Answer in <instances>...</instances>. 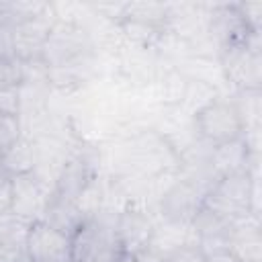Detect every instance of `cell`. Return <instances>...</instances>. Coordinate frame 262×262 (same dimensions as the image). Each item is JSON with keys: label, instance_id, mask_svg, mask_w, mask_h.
Returning <instances> with one entry per match:
<instances>
[{"label": "cell", "instance_id": "cell-1", "mask_svg": "<svg viewBox=\"0 0 262 262\" xmlns=\"http://www.w3.org/2000/svg\"><path fill=\"white\" fill-rule=\"evenodd\" d=\"M123 244L117 229L98 221L80 227L72 237V262H121Z\"/></svg>", "mask_w": 262, "mask_h": 262}, {"label": "cell", "instance_id": "cell-2", "mask_svg": "<svg viewBox=\"0 0 262 262\" xmlns=\"http://www.w3.org/2000/svg\"><path fill=\"white\" fill-rule=\"evenodd\" d=\"M25 250L33 262H68L72 260V237L61 229L37 223L25 235Z\"/></svg>", "mask_w": 262, "mask_h": 262}, {"label": "cell", "instance_id": "cell-3", "mask_svg": "<svg viewBox=\"0 0 262 262\" xmlns=\"http://www.w3.org/2000/svg\"><path fill=\"white\" fill-rule=\"evenodd\" d=\"M252 199V184L248 174H229L209 199V211L231 221L235 217L248 215Z\"/></svg>", "mask_w": 262, "mask_h": 262}, {"label": "cell", "instance_id": "cell-4", "mask_svg": "<svg viewBox=\"0 0 262 262\" xmlns=\"http://www.w3.org/2000/svg\"><path fill=\"white\" fill-rule=\"evenodd\" d=\"M196 125L201 133L211 141L227 143V141H233L242 131V115L233 104L217 100L207 104L199 113Z\"/></svg>", "mask_w": 262, "mask_h": 262}, {"label": "cell", "instance_id": "cell-5", "mask_svg": "<svg viewBox=\"0 0 262 262\" xmlns=\"http://www.w3.org/2000/svg\"><path fill=\"white\" fill-rule=\"evenodd\" d=\"M18 137L16 117H0V154L4 156L8 149L14 147Z\"/></svg>", "mask_w": 262, "mask_h": 262}, {"label": "cell", "instance_id": "cell-6", "mask_svg": "<svg viewBox=\"0 0 262 262\" xmlns=\"http://www.w3.org/2000/svg\"><path fill=\"white\" fill-rule=\"evenodd\" d=\"M20 82V70L14 59H0V88H16Z\"/></svg>", "mask_w": 262, "mask_h": 262}, {"label": "cell", "instance_id": "cell-7", "mask_svg": "<svg viewBox=\"0 0 262 262\" xmlns=\"http://www.w3.org/2000/svg\"><path fill=\"white\" fill-rule=\"evenodd\" d=\"M18 113V90L0 88V117H16Z\"/></svg>", "mask_w": 262, "mask_h": 262}, {"label": "cell", "instance_id": "cell-8", "mask_svg": "<svg viewBox=\"0 0 262 262\" xmlns=\"http://www.w3.org/2000/svg\"><path fill=\"white\" fill-rule=\"evenodd\" d=\"M23 250H25V242H2L0 244V262H10Z\"/></svg>", "mask_w": 262, "mask_h": 262}, {"label": "cell", "instance_id": "cell-9", "mask_svg": "<svg viewBox=\"0 0 262 262\" xmlns=\"http://www.w3.org/2000/svg\"><path fill=\"white\" fill-rule=\"evenodd\" d=\"M203 262H239V260L231 252L223 250V252H213V254L203 256Z\"/></svg>", "mask_w": 262, "mask_h": 262}, {"label": "cell", "instance_id": "cell-10", "mask_svg": "<svg viewBox=\"0 0 262 262\" xmlns=\"http://www.w3.org/2000/svg\"><path fill=\"white\" fill-rule=\"evenodd\" d=\"M10 262H33V260H31V256L27 254V250H23V252H20V254H16Z\"/></svg>", "mask_w": 262, "mask_h": 262}, {"label": "cell", "instance_id": "cell-11", "mask_svg": "<svg viewBox=\"0 0 262 262\" xmlns=\"http://www.w3.org/2000/svg\"><path fill=\"white\" fill-rule=\"evenodd\" d=\"M2 160H4V156H2V154H0V164H2Z\"/></svg>", "mask_w": 262, "mask_h": 262}, {"label": "cell", "instance_id": "cell-12", "mask_svg": "<svg viewBox=\"0 0 262 262\" xmlns=\"http://www.w3.org/2000/svg\"><path fill=\"white\" fill-rule=\"evenodd\" d=\"M68 262H72V260H68Z\"/></svg>", "mask_w": 262, "mask_h": 262}]
</instances>
